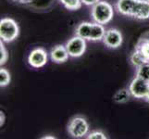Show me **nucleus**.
<instances>
[{
	"label": "nucleus",
	"mask_w": 149,
	"mask_h": 139,
	"mask_svg": "<svg viewBox=\"0 0 149 139\" xmlns=\"http://www.w3.org/2000/svg\"><path fill=\"white\" fill-rule=\"evenodd\" d=\"M19 35V26L14 20L2 19L0 22V37L4 42H12Z\"/></svg>",
	"instance_id": "obj_2"
},
{
	"label": "nucleus",
	"mask_w": 149,
	"mask_h": 139,
	"mask_svg": "<svg viewBox=\"0 0 149 139\" xmlns=\"http://www.w3.org/2000/svg\"><path fill=\"white\" fill-rule=\"evenodd\" d=\"M89 125L83 117H74L69 123L68 131L70 135L76 138H81L88 133Z\"/></svg>",
	"instance_id": "obj_3"
},
{
	"label": "nucleus",
	"mask_w": 149,
	"mask_h": 139,
	"mask_svg": "<svg viewBox=\"0 0 149 139\" xmlns=\"http://www.w3.org/2000/svg\"><path fill=\"white\" fill-rule=\"evenodd\" d=\"M29 64L33 68H41L47 62V54L43 48L33 49L28 57Z\"/></svg>",
	"instance_id": "obj_6"
},
{
	"label": "nucleus",
	"mask_w": 149,
	"mask_h": 139,
	"mask_svg": "<svg viewBox=\"0 0 149 139\" xmlns=\"http://www.w3.org/2000/svg\"><path fill=\"white\" fill-rule=\"evenodd\" d=\"M147 1H148V2H149V0H147Z\"/></svg>",
	"instance_id": "obj_25"
},
{
	"label": "nucleus",
	"mask_w": 149,
	"mask_h": 139,
	"mask_svg": "<svg viewBox=\"0 0 149 139\" xmlns=\"http://www.w3.org/2000/svg\"><path fill=\"white\" fill-rule=\"evenodd\" d=\"M114 11L111 5L106 1H99L92 8V17L95 22L100 24L109 23L113 18Z\"/></svg>",
	"instance_id": "obj_1"
},
{
	"label": "nucleus",
	"mask_w": 149,
	"mask_h": 139,
	"mask_svg": "<svg viewBox=\"0 0 149 139\" xmlns=\"http://www.w3.org/2000/svg\"><path fill=\"white\" fill-rule=\"evenodd\" d=\"M63 6L70 10H77L81 7V0H59Z\"/></svg>",
	"instance_id": "obj_17"
},
{
	"label": "nucleus",
	"mask_w": 149,
	"mask_h": 139,
	"mask_svg": "<svg viewBox=\"0 0 149 139\" xmlns=\"http://www.w3.org/2000/svg\"><path fill=\"white\" fill-rule=\"evenodd\" d=\"M10 82V74L6 69L0 70V85L1 87L7 86Z\"/></svg>",
	"instance_id": "obj_18"
},
{
	"label": "nucleus",
	"mask_w": 149,
	"mask_h": 139,
	"mask_svg": "<svg viewBox=\"0 0 149 139\" xmlns=\"http://www.w3.org/2000/svg\"><path fill=\"white\" fill-rule=\"evenodd\" d=\"M87 138L88 139H107V137L105 136L104 133L96 131V132H93L89 133V136H87Z\"/></svg>",
	"instance_id": "obj_20"
},
{
	"label": "nucleus",
	"mask_w": 149,
	"mask_h": 139,
	"mask_svg": "<svg viewBox=\"0 0 149 139\" xmlns=\"http://www.w3.org/2000/svg\"><path fill=\"white\" fill-rule=\"evenodd\" d=\"M92 24L90 22H81L79 26L76 28V35L84 38V39H90L91 31H92Z\"/></svg>",
	"instance_id": "obj_12"
},
{
	"label": "nucleus",
	"mask_w": 149,
	"mask_h": 139,
	"mask_svg": "<svg viewBox=\"0 0 149 139\" xmlns=\"http://www.w3.org/2000/svg\"><path fill=\"white\" fill-rule=\"evenodd\" d=\"M129 90L131 95L135 98H146L149 93V82H146L141 78L135 77L132 81Z\"/></svg>",
	"instance_id": "obj_5"
},
{
	"label": "nucleus",
	"mask_w": 149,
	"mask_h": 139,
	"mask_svg": "<svg viewBox=\"0 0 149 139\" xmlns=\"http://www.w3.org/2000/svg\"><path fill=\"white\" fill-rule=\"evenodd\" d=\"M136 77L149 82V63L143 64L138 67L136 71Z\"/></svg>",
	"instance_id": "obj_15"
},
{
	"label": "nucleus",
	"mask_w": 149,
	"mask_h": 139,
	"mask_svg": "<svg viewBox=\"0 0 149 139\" xmlns=\"http://www.w3.org/2000/svg\"><path fill=\"white\" fill-rule=\"evenodd\" d=\"M81 2L87 5V6H94L95 4L99 2V0H81Z\"/></svg>",
	"instance_id": "obj_21"
},
{
	"label": "nucleus",
	"mask_w": 149,
	"mask_h": 139,
	"mask_svg": "<svg viewBox=\"0 0 149 139\" xmlns=\"http://www.w3.org/2000/svg\"><path fill=\"white\" fill-rule=\"evenodd\" d=\"M103 41L107 47L118 48L122 44V35L117 29H109L106 31Z\"/></svg>",
	"instance_id": "obj_7"
},
{
	"label": "nucleus",
	"mask_w": 149,
	"mask_h": 139,
	"mask_svg": "<svg viewBox=\"0 0 149 139\" xmlns=\"http://www.w3.org/2000/svg\"><path fill=\"white\" fill-rule=\"evenodd\" d=\"M66 48L68 50V53L72 58H78L83 56L86 49L85 39L81 38L78 35L70 39L66 44Z\"/></svg>",
	"instance_id": "obj_4"
},
{
	"label": "nucleus",
	"mask_w": 149,
	"mask_h": 139,
	"mask_svg": "<svg viewBox=\"0 0 149 139\" xmlns=\"http://www.w3.org/2000/svg\"><path fill=\"white\" fill-rule=\"evenodd\" d=\"M51 59L56 63H63L67 61L69 58V53L66 46L64 45H56L51 50Z\"/></svg>",
	"instance_id": "obj_9"
},
{
	"label": "nucleus",
	"mask_w": 149,
	"mask_h": 139,
	"mask_svg": "<svg viewBox=\"0 0 149 139\" xmlns=\"http://www.w3.org/2000/svg\"><path fill=\"white\" fill-rule=\"evenodd\" d=\"M131 62L133 66H135L138 68V67H140L143 64L148 63V61L146 59V57L142 54L140 50L135 49V51L131 56Z\"/></svg>",
	"instance_id": "obj_13"
},
{
	"label": "nucleus",
	"mask_w": 149,
	"mask_h": 139,
	"mask_svg": "<svg viewBox=\"0 0 149 139\" xmlns=\"http://www.w3.org/2000/svg\"><path fill=\"white\" fill-rule=\"evenodd\" d=\"M0 54H1V58H0V64L3 65L6 63V61L8 60V51L5 47L4 44L2 43V40H1V43H0Z\"/></svg>",
	"instance_id": "obj_19"
},
{
	"label": "nucleus",
	"mask_w": 149,
	"mask_h": 139,
	"mask_svg": "<svg viewBox=\"0 0 149 139\" xmlns=\"http://www.w3.org/2000/svg\"><path fill=\"white\" fill-rule=\"evenodd\" d=\"M137 0H119L117 2V9L120 13L126 16H132Z\"/></svg>",
	"instance_id": "obj_10"
},
{
	"label": "nucleus",
	"mask_w": 149,
	"mask_h": 139,
	"mask_svg": "<svg viewBox=\"0 0 149 139\" xmlns=\"http://www.w3.org/2000/svg\"><path fill=\"white\" fill-rule=\"evenodd\" d=\"M136 49L140 50L142 54L146 57L149 63V38L147 39H142L139 43H138Z\"/></svg>",
	"instance_id": "obj_16"
},
{
	"label": "nucleus",
	"mask_w": 149,
	"mask_h": 139,
	"mask_svg": "<svg viewBox=\"0 0 149 139\" xmlns=\"http://www.w3.org/2000/svg\"><path fill=\"white\" fill-rule=\"evenodd\" d=\"M131 17L137 20H146L149 18V2L147 0H137Z\"/></svg>",
	"instance_id": "obj_8"
},
{
	"label": "nucleus",
	"mask_w": 149,
	"mask_h": 139,
	"mask_svg": "<svg viewBox=\"0 0 149 139\" xmlns=\"http://www.w3.org/2000/svg\"><path fill=\"white\" fill-rule=\"evenodd\" d=\"M106 34V31L104 29L103 24L100 23H93L92 24V31H91V35L90 39L91 41H100L103 40L104 35Z\"/></svg>",
	"instance_id": "obj_11"
},
{
	"label": "nucleus",
	"mask_w": 149,
	"mask_h": 139,
	"mask_svg": "<svg viewBox=\"0 0 149 139\" xmlns=\"http://www.w3.org/2000/svg\"><path fill=\"white\" fill-rule=\"evenodd\" d=\"M12 1L19 3V4H30V3L33 2L34 0H12Z\"/></svg>",
	"instance_id": "obj_22"
},
{
	"label": "nucleus",
	"mask_w": 149,
	"mask_h": 139,
	"mask_svg": "<svg viewBox=\"0 0 149 139\" xmlns=\"http://www.w3.org/2000/svg\"><path fill=\"white\" fill-rule=\"evenodd\" d=\"M130 95H131L130 90L121 89V90H119L116 93L113 98H114V100L117 103H125V102H127L128 100H129Z\"/></svg>",
	"instance_id": "obj_14"
},
{
	"label": "nucleus",
	"mask_w": 149,
	"mask_h": 139,
	"mask_svg": "<svg viewBox=\"0 0 149 139\" xmlns=\"http://www.w3.org/2000/svg\"><path fill=\"white\" fill-rule=\"evenodd\" d=\"M146 101H147V102H149V93H148V94H147V96H146Z\"/></svg>",
	"instance_id": "obj_24"
},
{
	"label": "nucleus",
	"mask_w": 149,
	"mask_h": 139,
	"mask_svg": "<svg viewBox=\"0 0 149 139\" xmlns=\"http://www.w3.org/2000/svg\"><path fill=\"white\" fill-rule=\"evenodd\" d=\"M4 123V114L3 112H1V125Z\"/></svg>",
	"instance_id": "obj_23"
}]
</instances>
